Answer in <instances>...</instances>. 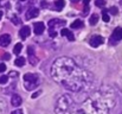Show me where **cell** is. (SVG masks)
I'll use <instances>...</instances> for the list:
<instances>
[{"instance_id":"cell-1","label":"cell","mask_w":122,"mask_h":114,"mask_svg":"<svg viewBox=\"0 0 122 114\" xmlns=\"http://www.w3.org/2000/svg\"><path fill=\"white\" fill-rule=\"evenodd\" d=\"M115 106L114 92L104 87L91 93L81 106L77 107L76 114H109V111Z\"/></svg>"},{"instance_id":"cell-2","label":"cell","mask_w":122,"mask_h":114,"mask_svg":"<svg viewBox=\"0 0 122 114\" xmlns=\"http://www.w3.org/2000/svg\"><path fill=\"white\" fill-rule=\"evenodd\" d=\"M92 82H94V75L86 69L81 68L76 64L72 71L63 80L61 84L70 92L78 93L88 89L92 84Z\"/></svg>"},{"instance_id":"cell-3","label":"cell","mask_w":122,"mask_h":114,"mask_svg":"<svg viewBox=\"0 0 122 114\" xmlns=\"http://www.w3.org/2000/svg\"><path fill=\"white\" fill-rule=\"evenodd\" d=\"M76 67V63L72 58L63 56L57 58L51 65V76L57 83H62L63 80L69 75L72 69Z\"/></svg>"},{"instance_id":"cell-4","label":"cell","mask_w":122,"mask_h":114,"mask_svg":"<svg viewBox=\"0 0 122 114\" xmlns=\"http://www.w3.org/2000/svg\"><path fill=\"white\" fill-rule=\"evenodd\" d=\"M55 112L56 114H76L77 106L75 103V100L69 94L62 95L56 102Z\"/></svg>"},{"instance_id":"cell-5","label":"cell","mask_w":122,"mask_h":114,"mask_svg":"<svg viewBox=\"0 0 122 114\" xmlns=\"http://www.w3.org/2000/svg\"><path fill=\"white\" fill-rule=\"evenodd\" d=\"M39 83V77L37 74L27 73L24 75V86L26 90H33Z\"/></svg>"},{"instance_id":"cell-6","label":"cell","mask_w":122,"mask_h":114,"mask_svg":"<svg viewBox=\"0 0 122 114\" xmlns=\"http://www.w3.org/2000/svg\"><path fill=\"white\" fill-rule=\"evenodd\" d=\"M120 40H122V27H116L114 30V32L112 33L110 36V39H109V43L112 45H115L117 44Z\"/></svg>"},{"instance_id":"cell-7","label":"cell","mask_w":122,"mask_h":114,"mask_svg":"<svg viewBox=\"0 0 122 114\" xmlns=\"http://www.w3.org/2000/svg\"><path fill=\"white\" fill-rule=\"evenodd\" d=\"M103 42H104V39H103L102 36H92V37L90 38V40H89V44L92 48H97L101 44H103Z\"/></svg>"},{"instance_id":"cell-8","label":"cell","mask_w":122,"mask_h":114,"mask_svg":"<svg viewBox=\"0 0 122 114\" xmlns=\"http://www.w3.org/2000/svg\"><path fill=\"white\" fill-rule=\"evenodd\" d=\"M38 14H39V10L36 8V7H32L29 11H26V16L25 17H26L27 20H30V19H33V18L38 17Z\"/></svg>"},{"instance_id":"cell-9","label":"cell","mask_w":122,"mask_h":114,"mask_svg":"<svg viewBox=\"0 0 122 114\" xmlns=\"http://www.w3.org/2000/svg\"><path fill=\"white\" fill-rule=\"evenodd\" d=\"M33 29H35V33L36 35H41L44 32V30H45V24L41 23V22H37V23H35Z\"/></svg>"},{"instance_id":"cell-10","label":"cell","mask_w":122,"mask_h":114,"mask_svg":"<svg viewBox=\"0 0 122 114\" xmlns=\"http://www.w3.org/2000/svg\"><path fill=\"white\" fill-rule=\"evenodd\" d=\"M11 43V36L10 35H2L1 37H0V46H2V48H6L8 44Z\"/></svg>"},{"instance_id":"cell-11","label":"cell","mask_w":122,"mask_h":114,"mask_svg":"<svg viewBox=\"0 0 122 114\" xmlns=\"http://www.w3.org/2000/svg\"><path fill=\"white\" fill-rule=\"evenodd\" d=\"M30 33H31V29H30V26H23L21 30L19 31V36H20V38H23V39L27 38L29 36H30Z\"/></svg>"},{"instance_id":"cell-12","label":"cell","mask_w":122,"mask_h":114,"mask_svg":"<svg viewBox=\"0 0 122 114\" xmlns=\"http://www.w3.org/2000/svg\"><path fill=\"white\" fill-rule=\"evenodd\" d=\"M21 102H23V100H21V98H20L18 94H14V95H12L11 103H12L13 106H20V105H21Z\"/></svg>"},{"instance_id":"cell-13","label":"cell","mask_w":122,"mask_h":114,"mask_svg":"<svg viewBox=\"0 0 122 114\" xmlns=\"http://www.w3.org/2000/svg\"><path fill=\"white\" fill-rule=\"evenodd\" d=\"M61 33H62V36H64V37H66L70 42H72V40H75V37H74V35H72V32L70 31V30H68V29H63L62 31H61Z\"/></svg>"},{"instance_id":"cell-14","label":"cell","mask_w":122,"mask_h":114,"mask_svg":"<svg viewBox=\"0 0 122 114\" xmlns=\"http://www.w3.org/2000/svg\"><path fill=\"white\" fill-rule=\"evenodd\" d=\"M65 20H59V19H52L49 22V26L50 27H55L56 25H64Z\"/></svg>"},{"instance_id":"cell-15","label":"cell","mask_w":122,"mask_h":114,"mask_svg":"<svg viewBox=\"0 0 122 114\" xmlns=\"http://www.w3.org/2000/svg\"><path fill=\"white\" fill-rule=\"evenodd\" d=\"M55 6H56L57 11H61L65 6V1L64 0H57V1H55Z\"/></svg>"},{"instance_id":"cell-16","label":"cell","mask_w":122,"mask_h":114,"mask_svg":"<svg viewBox=\"0 0 122 114\" xmlns=\"http://www.w3.org/2000/svg\"><path fill=\"white\" fill-rule=\"evenodd\" d=\"M82 26H83V22L80 20V19H77V20L71 23V29H80Z\"/></svg>"},{"instance_id":"cell-17","label":"cell","mask_w":122,"mask_h":114,"mask_svg":"<svg viewBox=\"0 0 122 114\" xmlns=\"http://www.w3.org/2000/svg\"><path fill=\"white\" fill-rule=\"evenodd\" d=\"M14 64H15L17 67H23V65L25 64V57H18V58H15Z\"/></svg>"},{"instance_id":"cell-18","label":"cell","mask_w":122,"mask_h":114,"mask_svg":"<svg viewBox=\"0 0 122 114\" xmlns=\"http://www.w3.org/2000/svg\"><path fill=\"white\" fill-rule=\"evenodd\" d=\"M97 22H98V16L97 14H92L91 17H90V20H89V23H90V25H96L97 24Z\"/></svg>"},{"instance_id":"cell-19","label":"cell","mask_w":122,"mask_h":114,"mask_svg":"<svg viewBox=\"0 0 122 114\" xmlns=\"http://www.w3.org/2000/svg\"><path fill=\"white\" fill-rule=\"evenodd\" d=\"M21 49H23V45H21V43H17V44L14 45L13 52H14L15 55H19V54H20V51H21Z\"/></svg>"},{"instance_id":"cell-20","label":"cell","mask_w":122,"mask_h":114,"mask_svg":"<svg viewBox=\"0 0 122 114\" xmlns=\"http://www.w3.org/2000/svg\"><path fill=\"white\" fill-rule=\"evenodd\" d=\"M29 60H30V63H31L32 65H35V64H37V63H38V60H37L35 56H32V55H30Z\"/></svg>"},{"instance_id":"cell-21","label":"cell","mask_w":122,"mask_h":114,"mask_svg":"<svg viewBox=\"0 0 122 114\" xmlns=\"http://www.w3.org/2000/svg\"><path fill=\"white\" fill-rule=\"evenodd\" d=\"M102 19H103L106 23H108V22H109V19H110V18H109V16L107 14V11H103V12H102Z\"/></svg>"},{"instance_id":"cell-22","label":"cell","mask_w":122,"mask_h":114,"mask_svg":"<svg viewBox=\"0 0 122 114\" xmlns=\"http://www.w3.org/2000/svg\"><path fill=\"white\" fill-rule=\"evenodd\" d=\"M7 81H8V76H0V84H5V83H7Z\"/></svg>"},{"instance_id":"cell-23","label":"cell","mask_w":122,"mask_h":114,"mask_svg":"<svg viewBox=\"0 0 122 114\" xmlns=\"http://www.w3.org/2000/svg\"><path fill=\"white\" fill-rule=\"evenodd\" d=\"M95 5L98 6V7H103V6L106 5V1H104V0H96V1H95Z\"/></svg>"},{"instance_id":"cell-24","label":"cell","mask_w":122,"mask_h":114,"mask_svg":"<svg viewBox=\"0 0 122 114\" xmlns=\"http://www.w3.org/2000/svg\"><path fill=\"white\" fill-rule=\"evenodd\" d=\"M109 12H110V14H117V7H115V6H113V7H110L109 8Z\"/></svg>"},{"instance_id":"cell-25","label":"cell","mask_w":122,"mask_h":114,"mask_svg":"<svg viewBox=\"0 0 122 114\" xmlns=\"http://www.w3.org/2000/svg\"><path fill=\"white\" fill-rule=\"evenodd\" d=\"M19 76V73L18 71H11L10 74H8V77H13V78H15V77H18Z\"/></svg>"},{"instance_id":"cell-26","label":"cell","mask_w":122,"mask_h":114,"mask_svg":"<svg viewBox=\"0 0 122 114\" xmlns=\"http://www.w3.org/2000/svg\"><path fill=\"white\" fill-rule=\"evenodd\" d=\"M12 23L15 24V25H18V24H20V20H19L18 17H12Z\"/></svg>"},{"instance_id":"cell-27","label":"cell","mask_w":122,"mask_h":114,"mask_svg":"<svg viewBox=\"0 0 122 114\" xmlns=\"http://www.w3.org/2000/svg\"><path fill=\"white\" fill-rule=\"evenodd\" d=\"M49 33H50V37H56V36H57V32H56V31H55V30H53V29H52V27H51V29H50V31H49Z\"/></svg>"},{"instance_id":"cell-28","label":"cell","mask_w":122,"mask_h":114,"mask_svg":"<svg viewBox=\"0 0 122 114\" xmlns=\"http://www.w3.org/2000/svg\"><path fill=\"white\" fill-rule=\"evenodd\" d=\"M33 52H35V49H33L32 46H29V48H27V54H29V56H30V55H33Z\"/></svg>"},{"instance_id":"cell-29","label":"cell","mask_w":122,"mask_h":114,"mask_svg":"<svg viewBox=\"0 0 122 114\" xmlns=\"http://www.w3.org/2000/svg\"><path fill=\"white\" fill-rule=\"evenodd\" d=\"M88 12H89V7H88V5H84V12H83V16H86Z\"/></svg>"},{"instance_id":"cell-30","label":"cell","mask_w":122,"mask_h":114,"mask_svg":"<svg viewBox=\"0 0 122 114\" xmlns=\"http://www.w3.org/2000/svg\"><path fill=\"white\" fill-rule=\"evenodd\" d=\"M6 70V65L4 64V63H1L0 64V73H2V71H5Z\"/></svg>"},{"instance_id":"cell-31","label":"cell","mask_w":122,"mask_h":114,"mask_svg":"<svg viewBox=\"0 0 122 114\" xmlns=\"http://www.w3.org/2000/svg\"><path fill=\"white\" fill-rule=\"evenodd\" d=\"M11 114H24V113H23L21 109H15V111H13Z\"/></svg>"},{"instance_id":"cell-32","label":"cell","mask_w":122,"mask_h":114,"mask_svg":"<svg viewBox=\"0 0 122 114\" xmlns=\"http://www.w3.org/2000/svg\"><path fill=\"white\" fill-rule=\"evenodd\" d=\"M10 57H11V55H10V54H5V55H4V60H6V61H8V60H10Z\"/></svg>"},{"instance_id":"cell-33","label":"cell","mask_w":122,"mask_h":114,"mask_svg":"<svg viewBox=\"0 0 122 114\" xmlns=\"http://www.w3.org/2000/svg\"><path fill=\"white\" fill-rule=\"evenodd\" d=\"M41 94V92H37V93H33L32 94V99H36V98H38V95Z\"/></svg>"},{"instance_id":"cell-34","label":"cell","mask_w":122,"mask_h":114,"mask_svg":"<svg viewBox=\"0 0 122 114\" xmlns=\"http://www.w3.org/2000/svg\"><path fill=\"white\" fill-rule=\"evenodd\" d=\"M41 6H43V7H45V6H46V2H45V0H41Z\"/></svg>"},{"instance_id":"cell-35","label":"cell","mask_w":122,"mask_h":114,"mask_svg":"<svg viewBox=\"0 0 122 114\" xmlns=\"http://www.w3.org/2000/svg\"><path fill=\"white\" fill-rule=\"evenodd\" d=\"M89 1H90V0H83L84 5H89Z\"/></svg>"},{"instance_id":"cell-36","label":"cell","mask_w":122,"mask_h":114,"mask_svg":"<svg viewBox=\"0 0 122 114\" xmlns=\"http://www.w3.org/2000/svg\"><path fill=\"white\" fill-rule=\"evenodd\" d=\"M71 2H74V4H76V2H78V1H82V0H70Z\"/></svg>"},{"instance_id":"cell-37","label":"cell","mask_w":122,"mask_h":114,"mask_svg":"<svg viewBox=\"0 0 122 114\" xmlns=\"http://www.w3.org/2000/svg\"><path fill=\"white\" fill-rule=\"evenodd\" d=\"M1 17H2V12L0 11V19H1Z\"/></svg>"},{"instance_id":"cell-38","label":"cell","mask_w":122,"mask_h":114,"mask_svg":"<svg viewBox=\"0 0 122 114\" xmlns=\"http://www.w3.org/2000/svg\"><path fill=\"white\" fill-rule=\"evenodd\" d=\"M20 1H25V0H20Z\"/></svg>"},{"instance_id":"cell-39","label":"cell","mask_w":122,"mask_h":114,"mask_svg":"<svg viewBox=\"0 0 122 114\" xmlns=\"http://www.w3.org/2000/svg\"><path fill=\"white\" fill-rule=\"evenodd\" d=\"M121 114H122V113H121Z\"/></svg>"}]
</instances>
